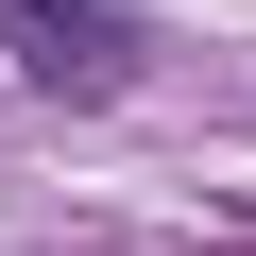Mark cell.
<instances>
[{
  "label": "cell",
  "mask_w": 256,
  "mask_h": 256,
  "mask_svg": "<svg viewBox=\"0 0 256 256\" xmlns=\"http://www.w3.org/2000/svg\"><path fill=\"white\" fill-rule=\"evenodd\" d=\"M0 52L34 86H120L137 68V18H120V0H0Z\"/></svg>",
  "instance_id": "cell-1"
}]
</instances>
